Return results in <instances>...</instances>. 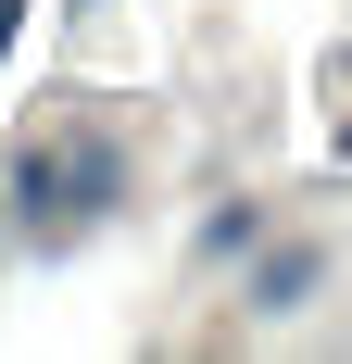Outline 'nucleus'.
<instances>
[{"label": "nucleus", "mask_w": 352, "mask_h": 364, "mask_svg": "<svg viewBox=\"0 0 352 364\" xmlns=\"http://www.w3.org/2000/svg\"><path fill=\"white\" fill-rule=\"evenodd\" d=\"M302 289H315V252H264V289H252V301H264V314H289Z\"/></svg>", "instance_id": "f03ea898"}, {"label": "nucleus", "mask_w": 352, "mask_h": 364, "mask_svg": "<svg viewBox=\"0 0 352 364\" xmlns=\"http://www.w3.org/2000/svg\"><path fill=\"white\" fill-rule=\"evenodd\" d=\"M113 188H126V151H113V139H38L26 164H13V201L51 214V226H63V214H101Z\"/></svg>", "instance_id": "f257e3e1"}, {"label": "nucleus", "mask_w": 352, "mask_h": 364, "mask_svg": "<svg viewBox=\"0 0 352 364\" xmlns=\"http://www.w3.org/2000/svg\"><path fill=\"white\" fill-rule=\"evenodd\" d=\"M252 239H264V214H252V201H227V214L202 226V252H252Z\"/></svg>", "instance_id": "7ed1b4c3"}]
</instances>
